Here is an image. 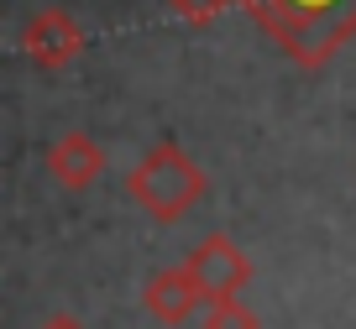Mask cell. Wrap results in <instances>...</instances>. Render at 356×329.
Instances as JSON below:
<instances>
[{
    "mask_svg": "<svg viewBox=\"0 0 356 329\" xmlns=\"http://www.w3.org/2000/svg\"><path fill=\"white\" fill-rule=\"evenodd\" d=\"M47 173H53L63 188H89L95 178L105 173V152H100V142H95V136H84V131L58 136V142L47 146Z\"/></svg>",
    "mask_w": 356,
    "mask_h": 329,
    "instance_id": "obj_6",
    "label": "cell"
},
{
    "mask_svg": "<svg viewBox=\"0 0 356 329\" xmlns=\"http://www.w3.org/2000/svg\"><path fill=\"white\" fill-rule=\"evenodd\" d=\"M241 6L304 68H320L356 37V0H241Z\"/></svg>",
    "mask_w": 356,
    "mask_h": 329,
    "instance_id": "obj_1",
    "label": "cell"
},
{
    "mask_svg": "<svg viewBox=\"0 0 356 329\" xmlns=\"http://www.w3.org/2000/svg\"><path fill=\"white\" fill-rule=\"evenodd\" d=\"M126 188H131V199H136L152 219H184V214L204 199V173H200V162H194L184 146L157 142L152 152L131 167Z\"/></svg>",
    "mask_w": 356,
    "mask_h": 329,
    "instance_id": "obj_2",
    "label": "cell"
},
{
    "mask_svg": "<svg viewBox=\"0 0 356 329\" xmlns=\"http://www.w3.org/2000/svg\"><path fill=\"white\" fill-rule=\"evenodd\" d=\"M204 329H257V314L241 298H225V303H204Z\"/></svg>",
    "mask_w": 356,
    "mask_h": 329,
    "instance_id": "obj_7",
    "label": "cell"
},
{
    "mask_svg": "<svg viewBox=\"0 0 356 329\" xmlns=\"http://www.w3.org/2000/svg\"><path fill=\"white\" fill-rule=\"evenodd\" d=\"M189 277L200 282L204 303H225V298H241V287L252 282V262L236 251L231 235H204L200 246L189 251Z\"/></svg>",
    "mask_w": 356,
    "mask_h": 329,
    "instance_id": "obj_3",
    "label": "cell"
},
{
    "mask_svg": "<svg viewBox=\"0 0 356 329\" xmlns=\"http://www.w3.org/2000/svg\"><path fill=\"white\" fill-rule=\"evenodd\" d=\"M142 298H147V314H152L157 324H189V319L204 308V293H200V282L189 277V267H168V272H157Z\"/></svg>",
    "mask_w": 356,
    "mask_h": 329,
    "instance_id": "obj_5",
    "label": "cell"
},
{
    "mask_svg": "<svg viewBox=\"0 0 356 329\" xmlns=\"http://www.w3.org/2000/svg\"><path fill=\"white\" fill-rule=\"evenodd\" d=\"M37 329H84V319H74V314H53V319H42Z\"/></svg>",
    "mask_w": 356,
    "mask_h": 329,
    "instance_id": "obj_9",
    "label": "cell"
},
{
    "mask_svg": "<svg viewBox=\"0 0 356 329\" xmlns=\"http://www.w3.org/2000/svg\"><path fill=\"white\" fill-rule=\"evenodd\" d=\"M184 22H215V16L225 11V6H241V0H168Z\"/></svg>",
    "mask_w": 356,
    "mask_h": 329,
    "instance_id": "obj_8",
    "label": "cell"
},
{
    "mask_svg": "<svg viewBox=\"0 0 356 329\" xmlns=\"http://www.w3.org/2000/svg\"><path fill=\"white\" fill-rule=\"evenodd\" d=\"M22 47H26V58H32L37 68H68L79 53H84V26H79L68 11L47 6V11H37L32 22H26Z\"/></svg>",
    "mask_w": 356,
    "mask_h": 329,
    "instance_id": "obj_4",
    "label": "cell"
}]
</instances>
